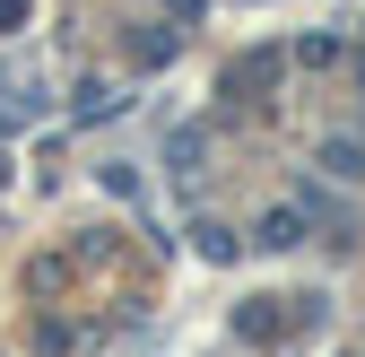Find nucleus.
Wrapping results in <instances>:
<instances>
[{
  "instance_id": "f257e3e1",
  "label": "nucleus",
  "mask_w": 365,
  "mask_h": 357,
  "mask_svg": "<svg viewBox=\"0 0 365 357\" xmlns=\"http://www.w3.org/2000/svg\"><path fill=\"white\" fill-rule=\"evenodd\" d=\"M296 209H304V218H313V227H322L331 244H356V209H348V201H331V192L296 183Z\"/></svg>"
},
{
  "instance_id": "f03ea898",
  "label": "nucleus",
  "mask_w": 365,
  "mask_h": 357,
  "mask_svg": "<svg viewBox=\"0 0 365 357\" xmlns=\"http://www.w3.org/2000/svg\"><path fill=\"white\" fill-rule=\"evenodd\" d=\"M252 244H261V253H296V244H304V209H296V201H279V209L252 227Z\"/></svg>"
},
{
  "instance_id": "7ed1b4c3",
  "label": "nucleus",
  "mask_w": 365,
  "mask_h": 357,
  "mask_svg": "<svg viewBox=\"0 0 365 357\" xmlns=\"http://www.w3.org/2000/svg\"><path fill=\"white\" fill-rule=\"evenodd\" d=\"M279 79V53H235L226 61V96H252V87H269Z\"/></svg>"
},
{
  "instance_id": "20e7f679",
  "label": "nucleus",
  "mask_w": 365,
  "mask_h": 357,
  "mask_svg": "<svg viewBox=\"0 0 365 357\" xmlns=\"http://www.w3.org/2000/svg\"><path fill=\"white\" fill-rule=\"evenodd\" d=\"M192 244H200V261H235V253H244V236H235V227H217V218H200Z\"/></svg>"
},
{
  "instance_id": "39448f33",
  "label": "nucleus",
  "mask_w": 365,
  "mask_h": 357,
  "mask_svg": "<svg viewBox=\"0 0 365 357\" xmlns=\"http://www.w3.org/2000/svg\"><path fill=\"white\" fill-rule=\"evenodd\" d=\"M165 166H174V174H192V166H200V131H192V122L165 140Z\"/></svg>"
},
{
  "instance_id": "423d86ee",
  "label": "nucleus",
  "mask_w": 365,
  "mask_h": 357,
  "mask_svg": "<svg viewBox=\"0 0 365 357\" xmlns=\"http://www.w3.org/2000/svg\"><path fill=\"white\" fill-rule=\"evenodd\" d=\"M296 61H304V70H331V61H339V35H304Z\"/></svg>"
},
{
  "instance_id": "0eeeda50",
  "label": "nucleus",
  "mask_w": 365,
  "mask_h": 357,
  "mask_svg": "<svg viewBox=\"0 0 365 357\" xmlns=\"http://www.w3.org/2000/svg\"><path fill=\"white\" fill-rule=\"evenodd\" d=\"M130 61H140V70H157V61H174V35H130Z\"/></svg>"
},
{
  "instance_id": "6e6552de",
  "label": "nucleus",
  "mask_w": 365,
  "mask_h": 357,
  "mask_svg": "<svg viewBox=\"0 0 365 357\" xmlns=\"http://www.w3.org/2000/svg\"><path fill=\"white\" fill-rule=\"evenodd\" d=\"M113 105H122V96H113V87H105V79H96V87H78V122H105Z\"/></svg>"
},
{
  "instance_id": "1a4fd4ad",
  "label": "nucleus",
  "mask_w": 365,
  "mask_h": 357,
  "mask_svg": "<svg viewBox=\"0 0 365 357\" xmlns=\"http://www.w3.org/2000/svg\"><path fill=\"white\" fill-rule=\"evenodd\" d=\"M322 166H331V174H365V149H356V140H331Z\"/></svg>"
}]
</instances>
